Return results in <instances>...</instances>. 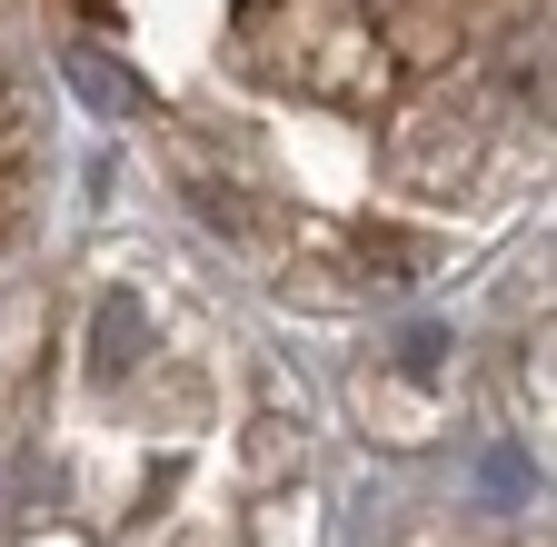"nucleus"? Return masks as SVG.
<instances>
[{"mask_svg":"<svg viewBox=\"0 0 557 547\" xmlns=\"http://www.w3.org/2000/svg\"><path fill=\"white\" fill-rule=\"evenodd\" d=\"M60 80L309 299L408 289L547 150V0H40Z\"/></svg>","mask_w":557,"mask_h":547,"instance_id":"nucleus-1","label":"nucleus"},{"mask_svg":"<svg viewBox=\"0 0 557 547\" xmlns=\"http://www.w3.org/2000/svg\"><path fill=\"white\" fill-rule=\"evenodd\" d=\"M30 189H40V110H30L21 40H11V21H0V249L21 239V220H30Z\"/></svg>","mask_w":557,"mask_h":547,"instance_id":"nucleus-2","label":"nucleus"}]
</instances>
